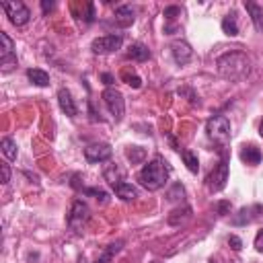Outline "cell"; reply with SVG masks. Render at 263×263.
Segmentation results:
<instances>
[{"instance_id":"f1b7e54d","label":"cell","mask_w":263,"mask_h":263,"mask_svg":"<svg viewBox=\"0 0 263 263\" xmlns=\"http://www.w3.org/2000/svg\"><path fill=\"white\" fill-rule=\"evenodd\" d=\"M228 245H230V249H233V251H241L243 249V241L239 237H235V235L228 237Z\"/></svg>"},{"instance_id":"3957f363","label":"cell","mask_w":263,"mask_h":263,"mask_svg":"<svg viewBox=\"0 0 263 263\" xmlns=\"http://www.w3.org/2000/svg\"><path fill=\"white\" fill-rule=\"evenodd\" d=\"M206 132H208V138L214 140L216 144L224 146L228 140H230V121L226 115H214L208 119L206 123Z\"/></svg>"},{"instance_id":"9c48e42d","label":"cell","mask_w":263,"mask_h":263,"mask_svg":"<svg viewBox=\"0 0 263 263\" xmlns=\"http://www.w3.org/2000/svg\"><path fill=\"white\" fill-rule=\"evenodd\" d=\"M111 154H113L111 146L105 144V142H101V144H90V146L85 148V157H87L88 163H103L107 159H111Z\"/></svg>"},{"instance_id":"2e32d148","label":"cell","mask_w":263,"mask_h":263,"mask_svg":"<svg viewBox=\"0 0 263 263\" xmlns=\"http://www.w3.org/2000/svg\"><path fill=\"white\" fill-rule=\"evenodd\" d=\"M128 58L134 62H146L150 58V50L142 43H132L130 50H128Z\"/></svg>"},{"instance_id":"484cf974","label":"cell","mask_w":263,"mask_h":263,"mask_svg":"<svg viewBox=\"0 0 263 263\" xmlns=\"http://www.w3.org/2000/svg\"><path fill=\"white\" fill-rule=\"evenodd\" d=\"M123 81H126L132 88H140L142 87V79L138 74H130V72H123Z\"/></svg>"},{"instance_id":"8fae6325","label":"cell","mask_w":263,"mask_h":263,"mask_svg":"<svg viewBox=\"0 0 263 263\" xmlns=\"http://www.w3.org/2000/svg\"><path fill=\"white\" fill-rule=\"evenodd\" d=\"M58 103H60V109L64 111L68 117H74V115H76L74 99H72V95H70L66 88H60V90H58Z\"/></svg>"},{"instance_id":"44dd1931","label":"cell","mask_w":263,"mask_h":263,"mask_svg":"<svg viewBox=\"0 0 263 263\" xmlns=\"http://www.w3.org/2000/svg\"><path fill=\"white\" fill-rule=\"evenodd\" d=\"M181 159H183L185 167H187L191 173H197L199 171V161H197V157H195L191 150H181Z\"/></svg>"},{"instance_id":"7402d4cb","label":"cell","mask_w":263,"mask_h":263,"mask_svg":"<svg viewBox=\"0 0 263 263\" xmlns=\"http://www.w3.org/2000/svg\"><path fill=\"white\" fill-rule=\"evenodd\" d=\"M191 216V208H187L185 206L183 210H175L171 216H169V224H173V226H179L183 220H187Z\"/></svg>"},{"instance_id":"1f68e13d","label":"cell","mask_w":263,"mask_h":263,"mask_svg":"<svg viewBox=\"0 0 263 263\" xmlns=\"http://www.w3.org/2000/svg\"><path fill=\"white\" fill-rule=\"evenodd\" d=\"M218 212H220V216H224V214H228V210H230V202H220L218 206Z\"/></svg>"},{"instance_id":"603a6c76","label":"cell","mask_w":263,"mask_h":263,"mask_svg":"<svg viewBox=\"0 0 263 263\" xmlns=\"http://www.w3.org/2000/svg\"><path fill=\"white\" fill-rule=\"evenodd\" d=\"M0 146H2V152H4V157H6L8 161H14V159H17V144H14L10 138H2Z\"/></svg>"},{"instance_id":"8992f818","label":"cell","mask_w":263,"mask_h":263,"mask_svg":"<svg viewBox=\"0 0 263 263\" xmlns=\"http://www.w3.org/2000/svg\"><path fill=\"white\" fill-rule=\"evenodd\" d=\"M2 8L6 10L8 21H10L12 25H17V27L27 25L29 19H31L29 8H27L23 2H19V0H12V2H2Z\"/></svg>"},{"instance_id":"4dcf8cb0","label":"cell","mask_w":263,"mask_h":263,"mask_svg":"<svg viewBox=\"0 0 263 263\" xmlns=\"http://www.w3.org/2000/svg\"><path fill=\"white\" fill-rule=\"evenodd\" d=\"M255 249L259 251V253H263V228L257 233V237H255Z\"/></svg>"},{"instance_id":"e575fe53","label":"cell","mask_w":263,"mask_h":263,"mask_svg":"<svg viewBox=\"0 0 263 263\" xmlns=\"http://www.w3.org/2000/svg\"><path fill=\"white\" fill-rule=\"evenodd\" d=\"M259 136L263 138V119H261V123H259Z\"/></svg>"},{"instance_id":"d6986e66","label":"cell","mask_w":263,"mask_h":263,"mask_svg":"<svg viewBox=\"0 0 263 263\" xmlns=\"http://www.w3.org/2000/svg\"><path fill=\"white\" fill-rule=\"evenodd\" d=\"M222 31L230 37H237L239 35V23H237V14L230 12L222 19Z\"/></svg>"},{"instance_id":"5bb4252c","label":"cell","mask_w":263,"mask_h":263,"mask_svg":"<svg viewBox=\"0 0 263 263\" xmlns=\"http://www.w3.org/2000/svg\"><path fill=\"white\" fill-rule=\"evenodd\" d=\"M261 159H263V154H261V150L257 146H253V144L243 146V150H241V161L243 163H247V165H259Z\"/></svg>"},{"instance_id":"4fadbf2b","label":"cell","mask_w":263,"mask_h":263,"mask_svg":"<svg viewBox=\"0 0 263 263\" xmlns=\"http://www.w3.org/2000/svg\"><path fill=\"white\" fill-rule=\"evenodd\" d=\"M113 189H115V195L121 197L123 202H132V199L138 197V191L132 183H126V181H119L117 185H113Z\"/></svg>"},{"instance_id":"4316f807","label":"cell","mask_w":263,"mask_h":263,"mask_svg":"<svg viewBox=\"0 0 263 263\" xmlns=\"http://www.w3.org/2000/svg\"><path fill=\"white\" fill-rule=\"evenodd\" d=\"M163 17H165L167 21H175L177 17H181V8H179V6H167L165 12H163Z\"/></svg>"},{"instance_id":"6da1fadb","label":"cell","mask_w":263,"mask_h":263,"mask_svg":"<svg viewBox=\"0 0 263 263\" xmlns=\"http://www.w3.org/2000/svg\"><path fill=\"white\" fill-rule=\"evenodd\" d=\"M218 74L230 83H241L251 74V60L243 52H228L216 62Z\"/></svg>"},{"instance_id":"836d02e7","label":"cell","mask_w":263,"mask_h":263,"mask_svg":"<svg viewBox=\"0 0 263 263\" xmlns=\"http://www.w3.org/2000/svg\"><path fill=\"white\" fill-rule=\"evenodd\" d=\"M101 79H103V83H105V85H111V83H113V76H111V74H103Z\"/></svg>"},{"instance_id":"52a82bcc","label":"cell","mask_w":263,"mask_h":263,"mask_svg":"<svg viewBox=\"0 0 263 263\" xmlns=\"http://www.w3.org/2000/svg\"><path fill=\"white\" fill-rule=\"evenodd\" d=\"M226 181H228V163L226 161H220L218 167H216L214 171L208 175L206 187L212 193H218V191H222L226 187Z\"/></svg>"},{"instance_id":"277c9868","label":"cell","mask_w":263,"mask_h":263,"mask_svg":"<svg viewBox=\"0 0 263 263\" xmlns=\"http://www.w3.org/2000/svg\"><path fill=\"white\" fill-rule=\"evenodd\" d=\"M88 218H90L88 206L83 202V199H76L70 208V214H68V226L74 230V233H81L85 228V224L88 222Z\"/></svg>"},{"instance_id":"30bf717a","label":"cell","mask_w":263,"mask_h":263,"mask_svg":"<svg viewBox=\"0 0 263 263\" xmlns=\"http://www.w3.org/2000/svg\"><path fill=\"white\" fill-rule=\"evenodd\" d=\"M171 54H173V60L177 62L179 66H185V64H187V62L193 58L191 45L185 43V41H175V43L171 45Z\"/></svg>"},{"instance_id":"7a4b0ae2","label":"cell","mask_w":263,"mask_h":263,"mask_svg":"<svg viewBox=\"0 0 263 263\" xmlns=\"http://www.w3.org/2000/svg\"><path fill=\"white\" fill-rule=\"evenodd\" d=\"M169 175H171L169 163L163 159H154L142 167V171L138 173V181H140V185L146 187L148 191H157V189L165 187V183L169 181Z\"/></svg>"},{"instance_id":"e0dca14e","label":"cell","mask_w":263,"mask_h":263,"mask_svg":"<svg viewBox=\"0 0 263 263\" xmlns=\"http://www.w3.org/2000/svg\"><path fill=\"white\" fill-rule=\"evenodd\" d=\"M0 60H8V58H14V43L12 39L8 37V33L0 31Z\"/></svg>"},{"instance_id":"d4e9b609","label":"cell","mask_w":263,"mask_h":263,"mask_svg":"<svg viewBox=\"0 0 263 263\" xmlns=\"http://www.w3.org/2000/svg\"><path fill=\"white\" fill-rule=\"evenodd\" d=\"M251 208H243L241 212H239V216H235V218H233V222L237 224V226H241V224H247V222H251L253 218H251Z\"/></svg>"},{"instance_id":"d590c367","label":"cell","mask_w":263,"mask_h":263,"mask_svg":"<svg viewBox=\"0 0 263 263\" xmlns=\"http://www.w3.org/2000/svg\"><path fill=\"white\" fill-rule=\"evenodd\" d=\"M154 263H159V261H154Z\"/></svg>"},{"instance_id":"9a60e30c","label":"cell","mask_w":263,"mask_h":263,"mask_svg":"<svg viewBox=\"0 0 263 263\" xmlns=\"http://www.w3.org/2000/svg\"><path fill=\"white\" fill-rule=\"evenodd\" d=\"M245 8H247V12L251 14V21H253L255 29L263 31V8L259 4H255V2H247V0H245Z\"/></svg>"},{"instance_id":"5b68a950","label":"cell","mask_w":263,"mask_h":263,"mask_svg":"<svg viewBox=\"0 0 263 263\" xmlns=\"http://www.w3.org/2000/svg\"><path fill=\"white\" fill-rule=\"evenodd\" d=\"M103 101L107 105V109H109V113L119 121L123 117V113H126V101H123V95L117 90V88H105L103 90Z\"/></svg>"},{"instance_id":"d6a6232c","label":"cell","mask_w":263,"mask_h":263,"mask_svg":"<svg viewBox=\"0 0 263 263\" xmlns=\"http://www.w3.org/2000/svg\"><path fill=\"white\" fill-rule=\"evenodd\" d=\"M41 8H43V12H50V10L54 8V2H48V0H43V2H41Z\"/></svg>"},{"instance_id":"7c38bea8","label":"cell","mask_w":263,"mask_h":263,"mask_svg":"<svg viewBox=\"0 0 263 263\" xmlns=\"http://www.w3.org/2000/svg\"><path fill=\"white\" fill-rule=\"evenodd\" d=\"M113 23L117 27H130L134 23V10H132V6H128V4L119 6L115 10V14H113Z\"/></svg>"},{"instance_id":"cb8c5ba5","label":"cell","mask_w":263,"mask_h":263,"mask_svg":"<svg viewBox=\"0 0 263 263\" xmlns=\"http://www.w3.org/2000/svg\"><path fill=\"white\" fill-rule=\"evenodd\" d=\"M126 157L132 161V165L142 163V161H144V157H146V150H144V148H140V146H130V148L126 150Z\"/></svg>"},{"instance_id":"ba28073f","label":"cell","mask_w":263,"mask_h":263,"mask_svg":"<svg viewBox=\"0 0 263 263\" xmlns=\"http://www.w3.org/2000/svg\"><path fill=\"white\" fill-rule=\"evenodd\" d=\"M121 43H123L121 35H103L90 43V50L95 54H111L121 48Z\"/></svg>"},{"instance_id":"83f0119b","label":"cell","mask_w":263,"mask_h":263,"mask_svg":"<svg viewBox=\"0 0 263 263\" xmlns=\"http://www.w3.org/2000/svg\"><path fill=\"white\" fill-rule=\"evenodd\" d=\"M87 195H95L97 199H101V202H107V193L103 191V189H99V187H87V189H83Z\"/></svg>"},{"instance_id":"f546056e","label":"cell","mask_w":263,"mask_h":263,"mask_svg":"<svg viewBox=\"0 0 263 263\" xmlns=\"http://www.w3.org/2000/svg\"><path fill=\"white\" fill-rule=\"evenodd\" d=\"M0 169H2V183H8V181H10V169H8V163H0Z\"/></svg>"},{"instance_id":"ffe728a7","label":"cell","mask_w":263,"mask_h":263,"mask_svg":"<svg viewBox=\"0 0 263 263\" xmlns=\"http://www.w3.org/2000/svg\"><path fill=\"white\" fill-rule=\"evenodd\" d=\"M121 245H123L121 241H117V243H111V245L107 247V249L101 253V257H99L95 263H113V255L121 251Z\"/></svg>"},{"instance_id":"ac0fdd59","label":"cell","mask_w":263,"mask_h":263,"mask_svg":"<svg viewBox=\"0 0 263 263\" xmlns=\"http://www.w3.org/2000/svg\"><path fill=\"white\" fill-rule=\"evenodd\" d=\"M27 79L33 85H37V87H48L50 85V74L45 72V70H39V68L27 70Z\"/></svg>"}]
</instances>
